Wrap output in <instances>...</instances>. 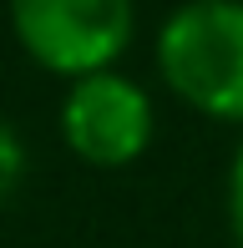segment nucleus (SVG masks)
Returning a JSON list of instances; mask_svg holds the SVG:
<instances>
[{"label": "nucleus", "mask_w": 243, "mask_h": 248, "mask_svg": "<svg viewBox=\"0 0 243 248\" xmlns=\"http://www.w3.org/2000/svg\"><path fill=\"white\" fill-rule=\"evenodd\" d=\"M157 76L208 122L243 127V0H182L162 16Z\"/></svg>", "instance_id": "f257e3e1"}, {"label": "nucleus", "mask_w": 243, "mask_h": 248, "mask_svg": "<svg viewBox=\"0 0 243 248\" xmlns=\"http://www.w3.org/2000/svg\"><path fill=\"white\" fill-rule=\"evenodd\" d=\"M5 20L26 61L76 81L112 71L137 36V0H5Z\"/></svg>", "instance_id": "f03ea898"}, {"label": "nucleus", "mask_w": 243, "mask_h": 248, "mask_svg": "<svg viewBox=\"0 0 243 248\" xmlns=\"http://www.w3.org/2000/svg\"><path fill=\"white\" fill-rule=\"evenodd\" d=\"M56 132L76 162L96 167V172H122L147 157L152 137H157V107L142 81L112 66V71L66 81L56 107Z\"/></svg>", "instance_id": "7ed1b4c3"}, {"label": "nucleus", "mask_w": 243, "mask_h": 248, "mask_svg": "<svg viewBox=\"0 0 243 248\" xmlns=\"http://www.w3.org/2000/svg\"><path fill=\"white\" fill-rule=\"evenodd\" d=\"M26 167H30L26 142H20V132L10 127L5 117H0V213H5L10 202H15L20 183H26Z\"/></svg>", "instance_id": "20e7f679"}, {"label": "nucleus", "mask_w": 243, "mask_h": 248, "mask_svg": "<svg viewBox=\"0 0 243 248\" xmlns=\"http://www.w3.org/2000/svg\"><path fill=\"white\" fill-rule=\"evenodd\" d=\"M228 243L243 248V137L233 147V162H228Z\"/></svg>", "instance_id": "39448f33"}]
</instances>
